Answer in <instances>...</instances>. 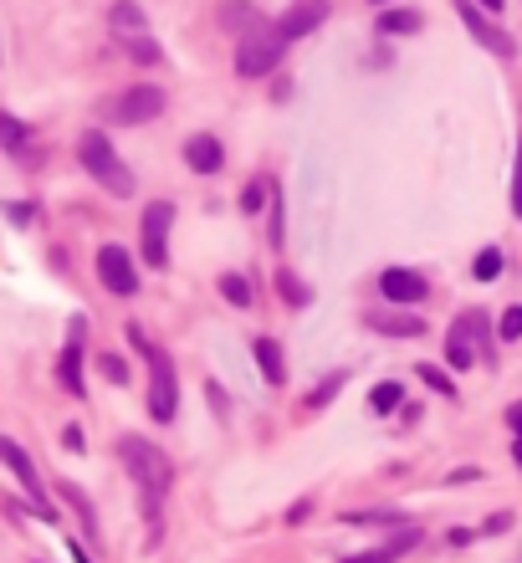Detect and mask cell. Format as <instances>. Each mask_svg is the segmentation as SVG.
Segmentation results:
<instances>
[{
  "instance_id": "cell-1",
  "label": "cell",
  "mask_w": 522,
  "mask_h": 563,
  "mask_svg": "<svg viewBox=\"0 0 522 563\" xmlns=\"http://www.w3.org/2000/svg\"><path fill=\"white\" fill-rule=\"evenodd\" d=\"M118 456H123L128 476H134V482L144 487V512L154 517V512H159V497H164L169 482H174L169 456H164L154 441H144V436H123V441H118Z\"/></svg>"
},
{
  "instance_id": "cell-2",
  "label": "cell",
  "mask_w": 522,
  "mask_h": 563,
  "mask_svg": "<svg viewBox=\"0 0 522 563\" xmlns=\"http://www.w3.org/2000/svg\"><path fill=\"white\" fill-rule=\"evenodd\" d=\"M77 159H82V169L93 175L113 200H128L139 185H134V169H128L118 154H113V144H108V134L103 128H87V134L77 139Z\"/></svg>"
},
{
  "instance_id": "cell-3",
  "label": "cell",
  "mask_w": 522,
  "mask_h": 563,
  "mask_svg": "<svg viewBox=\"0 0 522 563\" xmlns=\"http://www.w3.org/2000/svg\"><path fill=\"white\" fill-rule=\"evenodd\" d=\"M128 338H134L144 349V359H149V415L159 425H169L174 415H180V374H174V359L164 349H154L139 328H128Z\"/></svg>"
},
{
  "instance_id": "cell-4",
  "label": "cell",
  "mask_w": 522,
  "mask_h": 563,
  "mask_svg": "<svg viewBox=\"0 0 522 563\" xmlns=\"http://www.w3.org/2000/svg\"><path fill=\"white\" fill-rule=\"evenodd\" d=\"M287 57V41L277 36V26H256L246 36H236V72L241 77H267L277 72Z\"/></svg>"
},
{
  "instance_id": "cell-5",
  "label": "cell",
  "mask_w": 522,
  "mask_h": 563,
  "mask_svg": "<svg viewBox=\"0 0 522 563\" xmlns=\"http://www.w3.org/2000/svg\"><path fill=\"white\" fill-rule=\"evenodd\" d=\"M164 88H154V82H139V88H123L118 98H108V123H118V128H139V123H154L159 113H164Z\"/></svg>"
},
{
  "instance_id": "cell-6",
  "label": "cell",
  "mask_w": 522,
  "mask_h": 563,
  "mask_svg": "<svg viewBox=\"0 0 522 563\" xmlns=\"http://www.w3.org/2000/svg\"><path fill=\"white\" fill-rule=\"evenodd\" d=\"M0 461H6V466H11V476H16V482H21V492L31 497L36 517H47V523H57V507H52L47 487H41V476H36V461L26 456V446H16L11 436H0Z\"/></svg>"
},
{
  "instance_id": "cell-7",
  "label": "cell",
  "mask_w": 522,
  "mask_h": 563,
  "mask_svg": "<svg viewBox=\"0 0 522 563\" xmlns=\"http://www.w3.org/2000/svg\"><path fill=\"white\" fill-rule=\"evenodd\" d=\"M487 354V318L482 313H461L446 333V364L451 369H471Z\"/></svg>"
},
{
  "instance_id": "cell-8",
  "label": "cell",
  "mask_w": 522,
  "mask_h": 563,
  "mask_svg": "<svg viewBox=\"0 0 522 563\" xmlns=\"http://www.w3.org/2000/svg\"><path fill=\"white\" fill-rule=\"evenodd\" d=\"M169 226H174V205L169 200H154L144 210V221H139V241H144V262L154 272L169 267Z\"/></svg>"
},
{
  "instance_id": "cell-9",
  "label": "cell",
  "mask_w": 522,
  "mask_h": 563,
  "mask_svg": "<svg viewBox=\"0 0 522 563\" xmlns=\"http://www.w3.org/2000/svg\"><path fill=\"white\" fill-rule=\"evenodd\" d=\"M98 282L113 292V297H134L139 292V272H134V256H128L118 241L98 246Z\"/></svg>"
},
{
  "instance_id": "cell-10",
  "label": "cell",
  "mask_w": 522,
  "mask_h": 563,
  "mask_svg": "<svg viewBox=\"0 0 522 563\" xmlns=\"http://www.w3.org/2000/svg\"><path fill=\"white\" fill-rule=\"evenodd\" d=\"M456 16L466 21L471 41H482V47H487L492 57H517V41H512V31H502L492 16H482V11L471 6V0H456Z\"/></svg>"
},
{
  "instance_id": "cell-11",
  "label": "cell",
  "mask_w": 522,
  "mask_h": 563,
  "mask_svg": "<svg viewBox=\"0 0 522 563\" xmlns=\"http://www.w3.org/2000/svg\"><path fill=\"white\" fill-rule=\"evenodd\" d=\"M328 16H333L328 0H297V6H287V11L277 16V36H282V41H302V36H313Z\"/></svg>"
},
{
  "instance_id": "cell-12",
  "label": "cell",
  "mask_w": 522,
  "mask_h": 563,
  "mask_svg": "<svg viewBox=\"0 0 522 563\" xmlns=\"http://www.w3.org/2000/svg\"><path fill=\"white\" fill-rule=\"evenodd\" d=\"M379 292H384L389 302H400V308H415V302L430 297V282H425L415 267H384V272H379Z\"/></svg>"
},
{
  "instance_id": "cell-13",
  "label": "cell",
  "mask_w": 522,
  "mask_h": 563,
  "mask_svg": "<svg viewBox=\"0 0 522 563\" xmlns=\"http://www.w3.org/2000/svg\"><path fill=\"white\" fill-rule=\"evenodd\" d=\"M57 379L72 400H87V384H82V318L72 323V338H67V349H62V364H57Z\"/></svg>"
},
{
  "instance_id": "cell-14",
  "label": "cell",
  "mask_w": 522,
  "mask_h": 563,
  "mask_svg": "<svg viewBox=\"0 0 522 563\" xmlns=\"http://www.w3.org/2000/svg\"><path fill=\"white\" fill-rule=\"evenodd\" d=\"M185 164L195 169V175H221V164H226V149L215 134H190L185 139Z\"/></svg>"
},
{
  "instance_id": "cell-15",
  "label": "cell",
  "mask_w": 522,
  "mask_h": 563,
  "mask_svg": "<svg viewBox=\"0 0 522 563\" xmlns=\"http://www.w3.org/2000/svg\"><path fill=\"white\" fill-rule=\"evenodd\" d=\"M364 328L384 333V338H420L425 323L415 313H364Z\"/></svg>"
},
{
  "instance_id": "cell-16",
  "label": "cell",
  "mask_w": 522,
  "mask_h": 563,
  "mask_svg": "<svg viewBox=\"0 0 522 563\" xmlns=\"http://www.w3.org/2000/svg\"><path fill=\"white\" fill-rule=\"evenodd\" d=\"M251 349H256L261 379H267V384H282V379H287V359H282V343H277V338H256Z\"/></svg>"
},
{
  "instance_id": "cell-17",
  "label": "cell",
  "mask_w": 522,
  "mask_h": 563,
  "mask_svg": "<svg viewBox=\"0 0 522 563\" xmlns=\"http://www.w3.org/2000/svg\"><path fill=\"white\" fill-rule=\"evenodd\" d=\"M0 149H6L11 159H26V149H31V128L11 108H0Z\"/></svg>"
},
{
  "instance_id": "cell-18",
  "label": "cell",
  "mask_w": 522,
  "mask_h": 563,
  "mask_svg": "<svg viewBox=\"0 0 522 563\" xmlns=\"http://www.w3.org/2000/svg\"><path fill=\"white\" fill-rule=\"evenodd\" d=\"M108 26L128 41V36H144L149 31V16H144V6H134V0H118V6L108 11Z\"/></svg>"
},
{
  "instance_id": "cell-19",
  "label": "cell",
  "mask_w": 522,
  "mask_h": 563,
  "mask_svg": "<svg viewBox=\"0 0 522 563\" xmlns=\"http://www.w3.org/2000/svg\"><path fill=\"white\" fill-rule=\"evenodd\" d=\"M221 21H226V31H236V36H246V31H256V26H267V21H261V11L246 6V0H226V6H221Z\"/></svg>"
},
{
  "instance_id": "cell-20",
  "label": "cell",
  "mask_w": 522,
  "mask_h": 563,
  "mask_svg": "<svg viewBox=\"0 0 522 563\" xmlns=\"http://www.w3.org/2000/svg\"><path fill=\"white\" fill-rule=\"evenodd\" d=\"M277 292H282V302H287V308H308V302H313V287L308 282H302L297 272H277Z\"/></svg>"
},
{
  "instance_id": "cell-21",
  "label": "cell",
  "mask_w": 522,
  "mask_h": 563,
  "mask_svg": "<svg viewBox=\"0 0 522 563\" xmlns=\"http://www.w3.org/2000/svg\"><path fill=\"white\" fill-rule=\"evenodd\" d=\"M400 400H405V384H400V379H379V384L369 389V405H374V415L400 410Z\"/></svg>"
},
{
  "instance_id": "cell-22",
  "label": "cell",
  "mask_w": 522,
  "mask_h": 563,
  "mask_svg": "<svg viewBox=\"0 0 522 563\" xmlns=\"http://www.w3.org/2000/svg\"><path fill=\"white\" fill-rule=\"evenodd\" d=\"M374 26H379V36H415L420 31V11H384Z\"/></svg>"
},
{
  "instance_id": "cell-23",
  "label": "cell",
  "mask_w": 522,
  "mask_h": 563,
  "mask_svg": "<svg viewBox=\"0 0 522 563\" xmlns=\"http://www.w3.org/2000/svg\"><path fill=\"white\" fill-rule=\"evenodd\" d=\"M471 277H476V282H497V277H502V251H497V246L476 251V262H471Z\"/></svg>"
},
{
  "instance_id": "cell-24",
  "label": "cell",
  "mask_w": 522,
  "mask_h": 563,
  "mask_svg": "<svg viewBox=\"0 0 522 563\" xmlns=\"http://www.w3.org/2000/svg\"><path fill=\"white\" fill-rule=\"evenodd\" d=\"M420 379L435 389V395H446V400H456V395H461V389H456V379H451L446 369H435V364H420Z\"/></svg>"
},
{
  "instance_id": "cell-25",
  "label": "cell",
  "mask_w": 522,
  "mask_h": 563,
  "mask_svg": "<svg viewBox=\"0 0 522 563\" xmlns=\"http://www.w3.org/2000/svg\"><path fill=\"white\" fill-rule=\"evenodd\" d=\"M221 297L236 302V308H251V282L236 277V272H226V277H221Z\"/></svg>"
},
{
  "instance_id": "cell-26",
  "label": "cell",
  "mask_w": 522,
  "mask_h": 563,
  "mask_svg": "<svg viewBox=\"0 0 522 563\" xmlns=\"http://www.w3.org/2000/svg\"><path fill=\"white\" fill-rule=\"evenodd\" d=\"M497 338H502V343H517V338H522V302H512V308H502Z\"/></svg>"
},
{
  "instance_id": "cell-27",
  "label": "cell",
  "mask_w": 522,
  "mask_h": 563,
  "mask_svg": "<svg viewBox=\"0 0 522 563\" xmlns=\"http://www.w3.org/2000/svg\"><path fill=\"white\" fill-rule=\"evenodd\" d=\"M343 384H348V374H343V369H338V374H328V379H323V384L313 389V400H308V405H313V410L333 405V395H338V389H343Z\"/></svg>"
},
{
  "instance_id": "cell-28",
  "label": "cell",
  "mask_w": 522,
  "mask_h": 563,
  "mask_svg": "<svg viewBox=\"0 0 522 563\" xmlns=\"http://www.w3.org/2000/svg\"><path fill=\"white\" fill-rule=\"evenodd\" d=\"M123 47H128V57H139V62H159V57H164L159 41H149V36H128Z\"/></svg>"
},
{
  "instance_id": "cell-29",
  "label": "cell",
  "mask_w": 522,
  "mask_h": 563,
  "mask_svg": "<svg viewBox=\"0 0 522 563\" xmlns=\"http://www.w3.org/2000/svg\"><path fill=\"white\" fill-rule=\"evenodd\" d=\"M267 210H272V231H267V236H272V246H282V241H287V231H282V190L267 195Z\"/></svg>"
},
{
  "instance_id": "cell-30",
  "label": "cell",
  "mask_w": 522,
  "mask_h": 563,
  "mask_svg": "<svg viewBox=\"0 0 522 563\" xmlns=\"http://www.w3.org/2000/svg\"><path fill=\"white\" fill-rule=\"evenodd\" d=\"M267 190H272L267 180H256V185H246V195H241V210H246V215H251V210H261V205H267Z\"/></svg>"
},
{
  "instance_id": "cell-31",
  "label": "cell",
  "mask_w": 522,
  "mask_h": 563,
  "mask_svg": "<svg viewBox=\"0 0 522 563\" xmlns=\"http://www.w3.org/2000/svg\"><path fill=\"white\" fill-rule=\"evenodd\" d=\"M395 558H400V553L384 543V548H369V553H354V558H343V563H395Z\"/></svg>"
},
{
  "instance_id": "cell-32",
  "label": "cell",
  "mask_w": 522,
  "mask_h": 563,
  "mask_svg": "<svg viewBox=\"0 0 522 563\" xmlns=\"http://www.w3.org/2000/svg\"><path fill=\"white\" fill-rule=\"evenodd\" d=\"M512 215L522 221V144H517V164H512Z\"/></svg>"
},
{
  "instance_id": "cell-33",
  "label": "cell",
  "mask_w": 522,
  "mask_h": 563,
  "mask_svg": "<svg viewBox=\"0 0 522 563\" xmlns=\"http://www.w3.org/2000/svg\"><path fill=\"white\" fill-rule=\"evenodd\" d=\"M103 374H108L113 384H128V364H123L118 354H103Z\"/></svg>"
},
{
  "instance_id": "cell-34",
  "label": "cell",
  "mask_w": 522,
  "mask_h": 563,
  "mask_svg": "<svg viewBox=\"0 0 522 563\" xmlns=\"http://www.w3.org/2000/svg\"><path fill=\"white\" fill-rule=\"evenodd\" d=\"M62 446H67L72 456H82V451H87V441H82V430H77V425H67V430H62Z\"/></svg>"
},
{
  "instance_id": "cell-35",
  "label": "cell",
  "mask_w": 522,
  "mask_h": 563,
  "mask_svg": "<svg viewBox=\"0 0 522 563\" xmlns=\"http://www.w3.org/2000/svg\"><path fill=\"white\" fill-rule=\"evenodd\" d=\"M6 215H11L16 226H31V221H36V210H31V205H6Z\"/></svg>"
},
{
  "instance_id": "cell-36",
  "label": "cell",
  "mask_w": 522,
  "mask_h": 563,
  "mask_svg": "<svg viewBox=\"0 0 522 563\" xmlns=\"http://www.w3.org/2000/svg\"><path fill=\"white\" fill-rule=\"evenodd\" d=\"M507 528H512V512H497L492 523H487V533H507Z\"/></svg>"
},
{
  "instance_id": "cell-37",
  "label": "cell",
  "mask_w": 522,
  "mask_h": 563,
  "mask_svg": "<svg viewBox=\"0 0 522 563\" xmlns=\"http://www.w3.org/2000/svg\"><path fill=\"white\" fill-rule=\"evenodd\" d=\"M507 425H512V436H522V400L507 410Z\"/></svg>"
},
{
  "instance_id": "cell-38",
  "label": "cell",
  "mask_w": 522,
  "mask_h": 563,
  "mask_svg": "<svg viewBox=\"0 0 522 563\" xmlns=\"http://www.w3.org/2000/svg\"><path fill=\"white\" fill-rule=\"evenodd\" d=\"M512 461L522 466V436H512Z\"/></svg>"
},
{
  "instance_id": "cell-39",
  "label": "cell",
  "mask_w": 522,
  "mask_h": 563,
  "mask_svg": "<svg viewBox=\"0 0 522 563\" xmlns=\"http://www.w3.org/2000/svg\"><path fill=\"white\" fill-rule=\"evenodd\" d=\"M482 11H487V16H497V11H502V0H482Z\"/></svg>"
},
{
  "instance_id": "cell-40",
  "label": "cell",
  "mask_w": 522,
  "mask_h": 563,
  "mask_svg": "<svg viewBox=\"0 0 522 563\" xmlns=\"http://www.w3.org/2000/svg\"><path fill=\"white\" fill-rule=\"evenodd\" d=\"M374 6H384V0H374Z\"/></svg>"
}]
</instances>
